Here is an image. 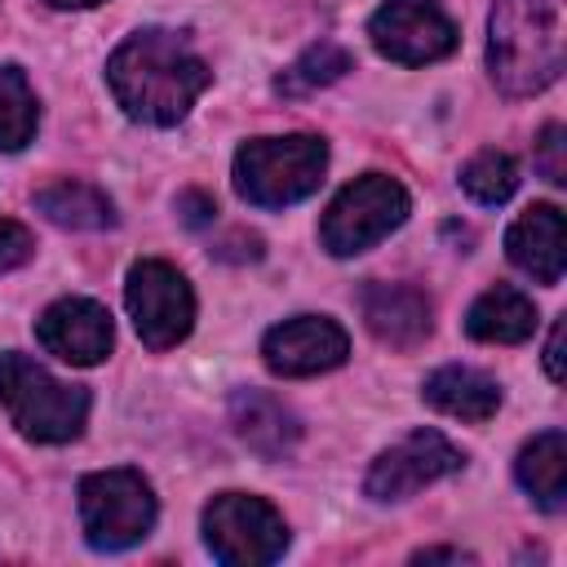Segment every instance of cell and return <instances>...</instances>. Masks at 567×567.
I'll return each mask as SVG.
<instances>
[{
	"label": "cell",
	"mask_w": 567,
	"mask_h": 567,
	"mask_svg": "<svg viewBox=\"0 0 567 567\" xmlns=\"http://www.w3.org/2000/svg\"><path fill=\"white\" fill-rule=\"evenodd\" d=\"M208 80H213V71L190 49V40L177 31H164V27L133 31L106 58V84H111L115 102L124 106V115L155 124V128L186 120V111L208 89Z\"/></svg>",
	"instance_id": "cell-1"
},
{
	"label": "cell",
	"mask_w": 567,
	"mask_h": 567,
	"mask_svg": "<svg viewBox=\"0 0 567 567\" xmlns=\"http://www.w3.org/2000/svg\"><path fill=\"white\" fill-rule=\"evenodd\" d=\"M487 66L509 97L549 89L563 71V0H496L487 18Z\"/></svg>",
	"instance_id": "cell-2"
},
{
	"label": "cell",
	"mask_w": 567,
	"mask_h": 567,
	"mask_svg": "<svg viewBox=\"0 0 567 567\" xmlns=\"http://www.w3.org/2000/svg\"><path fill=\"white\" fill-rule=\"evenodd\" d=\"M0 408L31 443H71L89 421V390L58 381L31 354H0Z\"/></svg>",
	"instance_id": "cell-3"
},
{
	"label": "cell",
	"mask_w": 567,
	"mask_h": 567,
	"mask_svg": "<svg viewBox=\"0 0 567 567\" xmlns=\"http://www.w3.org/2000/svg\"><path fill=\"white\" fill-rule=\"evenodd\" d=\"M328 168V142L310 133L252 137L235 151V190L252 208H288L319 190Z\"/></svg>",
	"instance_id": "cell-4"
},
{
	"label": "cell",
	"mask_w": 567,
	"mask_h": 567,
	"mask_svg": "<svg viewBox=\"0 0 567 567\" xmlns=\"http://www.w3.org/2000/svg\"><path fill=\"white\" fill-rule=\"evenodd\" d=\"M80 527L102 554L146 540L155 527V492L137 470H97L80 478Z\"/></svg>",
	"instance_id": "cell-5"
},
{
	"label": "cell",
	"mask_w": 567,
	"mask_h": 567,
	"mask_svg": "<svg viewBox=\"0 0 567 567\" xmlns=\"http://www.w3.org/2000/svg\"><path fill=\"white\" fill-rule=\"evenodd\" d=\"M408 190L385 177V173H363L354 177L323 213L319 221V239L332 257H354L372 244H381L390 230H399L408 221Z\"/></svg>",
	"instance_id": "cell-6"
},
{
	"label": "cell",
	"mask_w": 567,
	"mask_h": 567,
	"mask_svg": "<svg viewBox=\"0 0 567 567\" xmlns=\"http://www.w3.org/2000/svg\"><path fill=\"white\" fill-rule=\"evenodd\" d=\"M204 545L226 567H266L288 549V523L261 496L221 492L204 509Z\"/></svg>",
	"instance_id": "cell-7"
},
{
	"label": "cell",
	"mask_w": 567,
	"mask_h": 567,
	"mask_svg": "<svg viewBox=\"0 0 567 567\" xmlns=\"http://www.w3.org/2000/svg\"><path fill=\"white\" fill-rule=\"evenodd\" d=\"M124 306H128V319H133L142 346H151V350H173L177 341H186V332L195 323V292H190L186 275L159 257H146L128 270Z\"/></svg>",
	"instance_id": "cell-8"
},
{
	"label": "cell",
	"mask_w": 567,
	"mask_h": 567,
	"mask_svg": "<svg viewBox=\"0 0 567 567\" xmlns=\"http://www.w3.org/2000/svg\"><path fill=\"white\" fill-rule=\"evenodd\" d=\"M368 35L381 58L403 66H425L456 49V27L439 0H385L372 13Z\"/></svg>",
	"instance_id": "cell-9"
},
{
	"label": "cell",
	"mask_w": 567,
	"mask_h": 567,
	"mask_svg": "<svg viewBox=\"0 0 567 567\" xmlns=\"http://www.w3.org/2000/svg\"><path fill=\"white\" fill-rule=\"evenodd\" d=\"M461 461H465L461 447L447 443L439 430H416V434H408L403 443L385 447L372 461V470L363 478V492L372 501H403V496H412V492L456 474Z\"/></svg>",
	"instance_id": "cell-10"
},
{
	"label": "cell",
	"mask_w": 567,
	"mask_h": 567,
	"mask_svg": "<svg viewBox=\"0 0 567 567\" xmlns=\"http://www.w3.org/2000/svg\"><path fill=\"white\" fill-rule=\"evenodd\" d=\"M346 354H350V337L328 315H297L261 337V359L275 377H319L341 368Z\"/></svg>",
	"instance_id": "cell-11"
},
{
	"label": "cell",
	"mask_w": 567,
	"mask_h": 567,
	"mask_svg": "<svg viewBox=\"0 0 567 567\" xmlns=\"http://www.w3.org/2000/svg\"><path fill=\"white\" fill-rule=\"evenodd\" d=\"M35 337L49 354H58L62 363L75 368H93L111 354L115 346V323L106 315V306L89 301V297H62L53 301L40 319H35Z\"/></svg>",
	"instance_id": "cell-12"
},
{
	"label": "cell",
	"mask_w": 567,
	"mask_h": 567,
	"mask_svg": "<svg viewBox=\"0 0 567 567\" xmlns=\"http://www.w3.org/2000/svg\"><path fill=\"white\" fill-rule=\"evenodd\" d=\"M359 306H363L368 332L394 350H416L434 328L430 297L412 284H368L359 292Z\"/></svg>",
	"instance_id": "cell-13"
},
{
	"label": "cell",
	"mask_w": 567,
	"mask_h": 567,
	"mask_svg": "<svg viewBox=\"0 0 567 567\" xmlns=\"http://www.w3.org/2000/svg\"><path fill=\"white\" fill-rule=\"evenodd\" d=\"M505 252H509V261L523 275H532L536 284L554 288L563 279V261H567L558 204H532V208H523V217L505 230Z\"/></svg>",
	"instance_id": "cell-14"
},
{
	"label": "cell",
	"mask_w": 567,
	"mask_h": 567,
	"mask_svg": "<svg viewBox=\"0 0 567 567\" xmlns=\"http://www.w3.org/2000/svg\"><path fill=\"white\" fill-rule=\"evenodd\" d=\"M230 425L248 443V452H257L261 461H284L301 439V421L292 416V408H284L266 390H235Z\"/></svg>",
	"instance_id": "cell-15"
},
{
	"label": "cell",
	"mask_w": 567,
	"mask_h": 567,
	"mask_svg": "<svg viewBox=\"0 0 567 567\" xmlns=\"http://www.w3.org/2000/svg\"><path fill=\"white\" fill-rule=\"evenodd\" d=\"M465 332L474 341H487V346H518L536 332V306H532L527 292H518L509 284H496L470 306Z\"/></svg>",
	"instance_id": "cell-16"
},
{
	"label": "cell",
	"mask_w": 567,
	"mask_h": 567,
	"mask_svg": "<svg viewBox=\"0 0 567 567\" xmlns=\"http://www.w3.org/2000/svg\"><path fill=\"white\" fill-rule=\"evenodd\" d=\"M514 474L523 492L545 509L558 514L567 505V434L563 430H540L532 443H523Z\"/></svg>",
	"instance_id": "cell-17"
},
{
	"label": "cell",
	"mask_w": 567,
	"mask_h": 567,
	"mask_svg": "<svg viewBox=\"0 0 567 567\" xmlns=\"http://www.w3.org/2000/svg\"><path fill=\"white\" fill-rule=\"evenodd\" d=\"M425 403L439 408V412H447V416H461V421H487L501 408V385L487 372H478V368L447 363V368L430 372Z\"/></svg>",
	"instance_id": "cell-18"
},
{
	"label": "cell",
	"mask_w": 567,
	"mask_h": 567,
	"mask_svg": "<svg viewBox=\"0 0 567 567\" xmlns=\"http://www.w3.org/2000/svg\"><path fill=\"white\" fill-rule=\"evenodd\" d=\"M35 208L53 226H66V230H106V226H115L111 199L97 186H89V182H53V186H40L35 190Z\"/></svg>",
	"instance_id": "cell-19"
},
{
	"label": "cell",
	"mask_w": 567,
	"mask_h": 567,
	"mask_svg": "<svg viewBox=\"0 0 567 567\" xmlns=\"http://www.w3.org/2000/svg\"><path fill=\"white\" fill-rule=\"evenodd\" d=\"M35 124H40L35 93L22 75V66L4 62L0 66V151H22L35 137Z\"/></svg>",
	"instance_id": "cell-20"
},
{
	"label": "cell",
	"mask_w": 567,
	"mask_h": 567,
	"mask_svg": "<svg viewBox=\"0 0 567 567\" xmlns=\"http://www.w3.org/2000/svg\"><path fill=\"white\" fill-rule=\"evenodd\" d=\"M346 71H350V53H346L337 40H319V44H310V49L275 80V89H279L284 97H301V93H315V89L341 80Z\"/></svg>",
	"instance_id": "cell-21"
},
{
	"label": "cell",
	"mask_w": 567,
	"mask_h": 567,
	"mask_svg": "<svg viewBox=\"0 0 567 567\" xmlns=\"http://www.w3.org/2000/svg\"><path fill=\"white\" fill-rule=\"evenodd\" d=\"M461 190L474 199V204H505L514 190H518V164L505 155V151H478L465 168H461Z\"/></svg>",
	"instance_id": "cell-22"
},
{
	"label": "cell",
	"mask_w": 567,
	"mask_h": 567,
	"mask_svg": "<svg viewBox=\"0 0 567 567\" xmlns=\"http://www.w3.org/2000/svg\"><path fill=\"white\" fill-rule=\"evenodd\" d=\"M532 164H536V173H540L545 182H554V186L567 182V128H563V124H545V128H540Z\"/></svg>",
	"instance_id": "cell-23"
},
{
	"label": "cell",
	"mask_w": 567,
	"mask_h": 567,
	"mask_svg": "<svg viewBox=\"0 0 567 567\" xmlns=\"http://www.w3.org/2000/svg\"><path fill=\"white\" fill-rule=\"evenodd\" d=\"M31 252H35L31 230H27V226H18V221H4V217H0V270L22 266Z\"/></svg>",
	"instance_id": "cell-24"
},
{
	"label": "cell",
	"mask_w": 567,
	"mask_h": 567,
	"mask_svg": "<svg viewBox=\"0 0 567 567\" xmlns=\"http://www.w3.org/2000/svg\"><path fill=\"white\" fill-rule=\"evenodd\" d=\"M177 213H182V221L186 226H208L213 221V213H217V204L204 195V190H186V195H177Z\"/></svg>",
	"instance_id": "cell-25"
},
{
	"label": "cell",
	"mask_w": 567,
	"mask_h": 567,
	"mask_svg": "<svg viewBox=\"0 0 567 567\" xmlns=\"http://www.w3.org/2000/svg\"><path fill=\"white\" fill-rule=\"evenodd\" d=\"M545 372H549V381H563V319L549 328V346H545Z\"/></svg>",
	"instance_id": "cell-26"
},
{
	"label": "cell",
	"mask_w": 567,
	"mask_h": 567,
	"mask_svg": "<svg viewBox=\"0 0 567 567\" xmlns=\"http://www.w3.org/2000/svg\"><path fill=\"white\" fill-rule=\"evenodd\" d=\"M439 558H443V563H461V558H470V554H461V549H421V554H416V563H439Z\"/></svg>",
	"instance_id": "cell-27"
},
{
	"label": "cell",
	"mask_w": 567,
	"mask_h": 567,
	"mask_svg": "<svg viewBox=\"0 0 567 567\" xmlns=\"http://www.w3.org/2000/svg\"><path fill=\"white\" fill-rule=\"evenodd\" d=\"M53 9H93V4H102V0H49Z\"/></svg>",
	"instance_id": "cell-28"
}]
</instances>
